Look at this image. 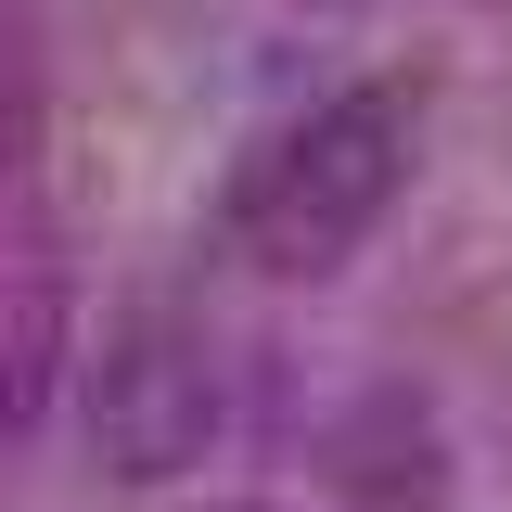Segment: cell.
I'll return each instance as SVG.
<instances>
[{
    "instance_id": "1",
    "label": "cell",
    "mask_w": 512,
    "mask_h": 512,
    "mask_svg": "<svg viewBox=\"0 0 512 512\" xmlns=\"http://www.w3.org/2000/svg\"><path fill=\"white\" fill-rule=\"evenodd\" d=\"M410 180V103L397 90H333L320 116H295L231 192V244L256 269H333L372 244V218Z\"/></svg>"
},
{
    "instance_id": "2",
    "label": "cell",
    "mask_w": 512,
    "mask_h": 512,
    "mask_svg": "<svg viewBox=\"0 0 512 512\" xmlns=\"http://www.w3.org/2000/svg\"><path fill=\"white\" fill-rule=\"evenodd\" d=\"M77 423H90V461L116 487H180L205 448L231 436V372H218V333L141 308L103 333V359L77 384Z\"/></svg>"
},
{
    "instance_id": "3",
    "label": "cell",
    "mask_w": 512,
    "mask_h": 512,
    "mask_svg": "<svg viewBox=\"0 0 512 512\" xmlns=\"http://www.w3.org/2000/svg\"><path fill=\"white\" fill-rule=\"evenodd\" d=\"M64 359H77V282L39 218H0V461L52 423Z\"/></svg>"
},
{
    "instance_id": "4",
    "label": "cell",
    "mask_w": 512,
    "mask_h": 512,
    "mask_svg": "<svg viewBox=\"0 0 512 512\" xmlns=\"http://www.w3.org/2000/svg\"><path fill=\"white\" fill-rule=\"evenodd\" d=\"M13 128H26V64H13V39H0V167H13Z\"/></svg>"
},
{
    "instance_id": "5",
    "label": "cell",
    "mask_w": 512,
    "mask_h": 512,
    "mask_svg": "<svg viewBox=\"0 0 512 512\" xmlns=\"http://www.w3.org/2000/svg\"><path fill=\"white\" fill-rule=\"evenodd\" d=\"M218 512H282V500H218Z\"/></svg>"
}]
</instances>
